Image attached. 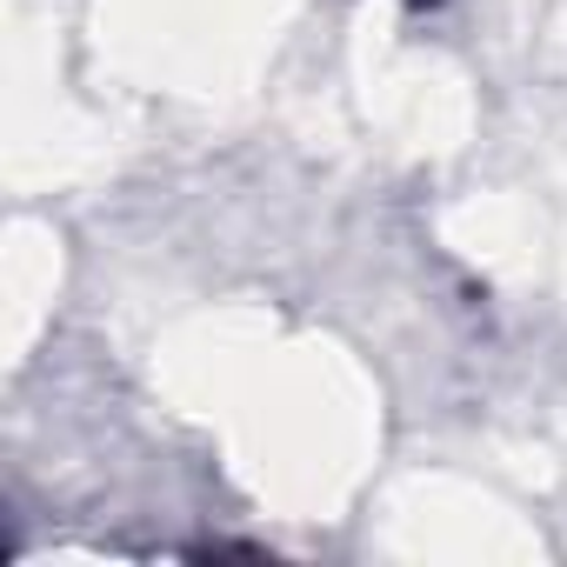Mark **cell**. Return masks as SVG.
<instances>
[{"instance_id": "cell-1", "label": "cell", "mask_w": 567, "mask_h": 567, "mask_svg": "<svg viewBox=\"0 0 567 567\" xmlns=\"http://www.w3.org/2000/svg\"><path fill=\"white\" fill-rule=\"evenodd\" d=\"M414 8H434V0H414Z\"/></svg>"}]
</instances>
